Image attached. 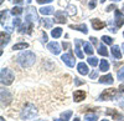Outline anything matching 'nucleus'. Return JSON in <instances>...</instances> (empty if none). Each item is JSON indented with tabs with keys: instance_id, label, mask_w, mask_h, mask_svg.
Instances as JSON below:
<instances>
[{
	"instance_id": "c9c22d12",
	"label": "nucleus",
	"mask_w": 124,
	"mask_h": 121,
	"mask_svg": "<svg viewBox=\"0 0 124 121\" xmlns=\"http://www.w3.org/2000/svg\"><path fill=\"white\" fill-rule=\"evenodd\" d=\"M6 16H8V10L5 9V10L1 11V23H4V20L6 19Z\"/></svg>"
},
{
	"instance_id": "6ab92c4d",
	"label": "nucleus",
	"mask_w": 124,
	"mask_h": 121,
	"mask_svg": "<svg viewBox=\"0 0 124 121\" xmlns=\"http://www.w3.org/2000/svg\"><path fill=\"white\" fill-rule=\"evenodd\" d=\"M99 83L101 84H113V77H112L110 74H108L106 76H102L99 79Z\"/></svg>"
},
{
	"instance_id": "4468645a",
	"label": "nucleus",
	"mask_w": 124,
	"mask_h": 121,
	"mask_svg": "<svg viewBox=\"0 0 124 121\" xmlns=\"http://www.w3.org/2000/svg\"><path fill=\"white\" fill-rule=\"evenodd\" d=\"M91 23H92V26H93V29H94V30H101V29H103V28L106 26V23L101 21L99 19H93Z\"/></svg>"
},
{
	"instance_id": "5701e85b",
	"label": "nucleus",
	"mask_w": 124,
	"mask_h": 121,
	"mask_svg": "<svg viewBox=\"0 0 124 121\" xmlns=\"http://www.w3.org/2000/svg\"><path fill=\"white\" fill-rule=\"evenodd\" d=\"M29 47V44L27 43H17L13 46V50H25Z\"/></svg>"
},
{
	"instance_id": "ddd939ff",
	"label": "nucleus",
	"mask_w": 124,
	"mask_h": 121,
	"mask_svg": "<svg viewBox=\"0 0 124 121\" xmlns=\"http://www.w3.org/2000/svg\"><path fill=\"white\" fill-rule=\"evenodd\" d=\"M73 99H75L76 102H81L82 100L86 99V93L82 91V90H77V91H75V94H73Z\"/></svg>"
},
{
	"instance_id": "aec40b11",
	"label": "nucleus",
	"mask_w": 124,
	"mask_h": 121,
	"mask_svg": "<svg viewBox=\"0 0 124 121\" xmlns=\"http://www.w3.org/2000/svg\"><path fill=\"white\" fill-rule=\"evenodd\" d=\"M0 36H1V49H4V46L10 41V36H9V34H5L4 31H1Z\"/></svg>"
},
{
	"instance_id": "864d4df0",
	"label": "nucleus",
	"mask_w": 124,
	"mask_h": 121,
	"mask_svg": "<svg viewBox=\"0 0 124 121\" xmlns=\"http://www.w3.org/2000/svg\"><path fill=\"white\" fill-rule=\"evenodd\" d=\"M0 121H4V117H1V119H0Z\"/></svg>"
},
{
	"instance_id": "72a5a7b5",
	"label": "nucleus",
	"mask_w": 124,
	"mask_h": 121,
	"mask_svg": "<svg viewBox=\"0 0 124 121\" xmlns=\"http://www.w3.org/2000/svg\"><path fill=\"white\" fill-rule=\"evenodd\" d=\"M118 80H124V66L118 71V75H117Z\"/></svg>"
},
{
	"instance_id": "603ef678",
	"label": "nucleus",
	"mask_w": 124,
	"mask_h": 121,
	"mask_svg": "<svg viewBox=\"0 0 124 121\" xmlns=\"http://www.w3.org/2000/svg\"><path fill=\"white\" fill-rule=\"evenodd\" d=\"M113 1H122V0H113Z\"/></svg>"
},
{
	"instance_id": "f257e3e1",
	"label": "nucleus",
	"mask_w": 124,
	"mask_h": 121,
	"mask_svg": "<svg viewBox=\"0 0 124 121\" xmlns=\"http://www.w3.org/2000/svg\"><path fill=\"white\" fill-rule=\"evenodd\" d=\"M17 63L23 67H30L35 64V54L32 51L25 50L17 56Z\"/></svg>"
},
{
	"instance_id": "4be33fe9",
	"label": "nucleus",
	"mask_w": 124,
	"mask_h": 121,
	"mask_svg": "<svg viewBox=\"0 0 124 121\" xmlns=\"http://www.w3.org/2000/svg\"><path fill=\"white\" fill-rule=\"evenodd\" d=\"M66 13H67L70 16H73V15H76V13H77V8H76L75 5L70 4V5L67 6V9H66Z\"/></svg>"
},
{
	"instance_id": "6e6552de",
	"label": "nucleus",
	"mask_w": 124,
	"mask_h": 121,
	"mask_svg": "<svg viewBox=\"0 0 124 121\" xmlns=\"http://www.w3.org/2000/svg\"><path fill=\"white\" fill-rule=\"evenodd\" d=\"M11 100H13V96L9 90H1V104L6 106L11 102Z\"/></svg>"
},
{
	"instance_id": "a878e982",
	"label": "nucleus",
	"mask_w": 124,
	"mask_h": 121,
	"mask_svg": "<svg viewBox=\"0 0 124 121\" xmlns=\"http://www.w3.org/2000/svg\"><path fill=\"white\" fill-rule=\"evenodd\" d=\"M51 35H52V37H55V39L60 37L62 35V29L61 28H55L52 31H51Z\"/></svg>"
},
{
	"instance_id": "0eeeda50",
	"label": "nucleus",
	"mask_w": 124,
	"mask_h": 121,
	"mask_svg": "<svg viewBox=\"0 0 124 121\" xmlns=\"http://www.w3.org/2000/svg\"><path fill=\"white\" fill-rule=\"evenodd\" d=\"M32 26H34V23L32 21L25 20V24L20 26L19 31L21 33V34H31V31H32Z\"/></svg>"
},
{
	"instance_id": "7ed1b4c3",
	"label": "nucleus",
	"mask_w": 124,
	"mask_h": 121,
	"mask_svg": "<svg viewBox=\"0 0 124 121\" xmlns=\"http://www.w3.org/2000/svg\"><path fill=\"white\" fill-rule=\"evenodd\" d=\"M14 73L10 69H1V73H0V80H1L3 85H11L14 81Z\"/></svg>"
},
{
	"instance_id": "f8f14e48",
	"label": "nucleus",
	"mask_w": 124,
	"mask_h": 121,
	"mask_svg": "<svg viewBox=\"0 0 124 121\" xmlns=\"http://www.w3.org/2000/svg\"><path fill=\"white\" fill-rule=\"evenodd\" d=\"M107 115H109V116H112L114 120H124V116L122 115V114H119L117 110H113V109H107V112H106Z\"/></svg>"
},
{
	"instance_id": "dca6fc26",
	"label": "nucleus",
	"mask_w": 124,
	"mask_h": 121,
	"mask_svg": "<svg viewBox=\"0 0 124 121\" xmlns=\"http://www.w3.org/2000/svg\"><path fill=\"white\" fill-rule=\"evenodd\" d=\"M77 70H78V73H79L81 75H88V73H89L88 66H87L85 63H79L78 66H77Z\"/></svg>"
},
{
	"instance_id": "2f4dec72",
	"label": "nucleus",
	"mask_w": 124,
	"mask_h": 121,
	"mask_svg": "<svg viewBox=\"0 0 124 121\" xmlns=\"http://www.w3.org/2000/svg\"><path fill=\"white\" fill-rule=\"evenodd\" d=\"M102 41L104 43V44H108V45H110V44L113 43V39H112L110 36H106V35H103V36H102Z\"/></svg>"
},
{
	"instance_id": "473e14b6",
	"label": "nucleus",
	"mask_w": 124,
	"mask_h": 121,
	"mask_svg": "<svg viewBox=\"0 0 124 121\" xmlns=\"http://www.w3.org/2000/svg\"><path fill=\"white\" fill-rule=\"evenodd\" d=\"M85 120L86 121H97V116L93 114V115H86L85 116Z\"/></svg>"
},
{
	"instance_id": "f704fd0d",
	"label": "nucleus",
	"mask_w": 124,
	"mask_h": 121,
	"mask_svg": "<svg viewBox=\"0 0 124 121\" xmlns=\"http://www.w3.org/2000/svg\"><path fill=\"white\" fill-rule=\"evenodd\" d=\"M88 6H89V9H94L97 6V0H89V1H88Z\"/></svg>"
},
{
	"instance_id": "6e6d98bb",
	"label": "nucleus",
	"mask_w": 124,
	"mask_h": 121,
	"mask_svg": "<svg viewBox=\"0 0 124 121\" xmlns=\"http://www.w3.org/2000/svg\"><path fill=\"white\" fill-rule=\"evenodd\" d=\"M102 121H109V120H102Z\"/></svg>"
},
{
	"instance_id": "ea45409f",
	"label": "nucleus",
	"mask_w": 124,
	"mask_h": 121,
	"mask_svg": "<svg viewBox=\"0 0 124 121\" xmlns=\"http://www.w3.org/2000/svg\"><path fill=\"white\" fill-rule=\"evenodd\" d=\"M118 90H119V91L124 95V84H120V86H119V89H118Z\"/></svg>"
},
{
	"instance_id": "412c9836",
	"label": "nucleus",
	"mask_w": 124,
	"mask_h": 121,
	"mask_svg": "<svg viewBox=\"0 0 124 121\" xmlns=\"http://www.w3.org/2000/svg\"><path fill=\"white\" fill-rule=\"evenodd\" d=\"M112 55L114 56L116 59H120V57H122V53H120V49H119V46L114 45V46L112 47Z\"/></svg>"
},
{
	"instance_id": "7c9ffc66",
	"label": "nucleus",
	"mask_w": 124,
	"mask_h": 121,
	"mask_svg": "<svg viewBox=\"0 0 124 121\" xmlns=\"http://www.w3.org/2000/svg\"><path fill=\"white\" fill-rule=\"evenodd\" d=\"M71 116H72V111H66V112H62L61 114V119L63 120V121H68Z\"/></svg>"
},
{
	"instance_id": "2eb2a0df",
	"label": "nucleus",
	"mask_w": 124,
	"mask_h": 121,
	"mask_svg": "<svg viewBox=\"0 0 124 121\" xmlns=\"http://www.w3.org/2000/svg\"><path fill=\"white\" fill-rule=\"evenodd\" d=\"M75 44H76V47H75V51H76V55L79 57V59H83V53H82V50H81V44H82V41L79 39H76V41H75Z\"/></svg>"
},
{
	"instance_id": "4c0bfd02",
	"label": "nucleus",
	"mask_w": 124,
	"mask_h": 121,
	"mask_svg": "<svg viewBox=\"0 0 124 121\" xmlns=\"http://www.w3.org/2000/svg\"><path fill=\"white\" fill-rule=\"evenodd\" d=\"M39 4H47V3H51L52 0H36Z\"/></svg>"
},
{
	"instance_id": "3c124183",
	"label": "nucleus",
	"mask_w": 124,
	"mask_h": 121,
	"mask_svg": "<svg viewBox=\"0 0 124 121\" xmlns=\"http://www.w3.org/2000/svg\"><path fill=\"white\" fill-rule=\"evenodd\" d=\"M26 1H27V3H31V1H32V0H26Z\"/></svg>"
},
{
	"instance_id": "a211bd4d",
	"label": "nucleus",
	"mask_w": 124,
	"mask_h": 121,
	"mask_svg": "<svg viewBox=\"0 0 124 121\" xmlns=\"http://www.w3.org/2000/svg\"><path fill=\"white\" fill-rule=\"evenodd\" d=\"M39 11L42 15H50V14H54V8L52 6H44V8H41Z\"/></svg>"
},
{
	"instance_id": "b1692460",
	"label": "nucleus",
	"mask_w": 124,
	"mask_h": 121,
	"mask_svg": "<svg viewBox=\"0 0 124 121\" xmlns=\"http://www.w3.org/2000/svg\"><path fill=\"white\" fill-rule=\"evenodd\" d=\"M99 70H101V71H108V70H109V64H108L107 60H101Z\"/></svg>"
},
{
	"instance_id": "37998d69",
	"label": "nucleus",
	"mask_w": 124,
	"mask_h": 121,
	"mask_svg": "<svg viewBox=\"0 0 124 121\" xmlns=\"http://www.w3.org/2000/svg\"><path fill=\"white\" fill-rule=\"evenodd\" d=\"M62 46H63L65 49H68V47H70V44H68V43H65V41H63V44H62Z\"/></svg>"
},
{
	"instance_id": "f03ea898",
	"label": "nucleus",
	"mask_w": 124,
	"mask_h": 121,
	"mask_svg": "<svg viewBox=\"0 0 124 121\" xmlns=\"http://www.w3.org/2000/svg\"><path fill=\"white\" fill-rule=\"evenodd\" d=\"M37 115V110L35 107V105L32 104H26L24 106V109L21 110V112H20V117L23 120H29V119H32Z\"/></svg>"
},
{
	"instance_id": "bb28decb",
	"label": "nucleus",
	"mask_w": 124,
	"mask_h": 121,
	"mask_svg": "<svg viewBox=\"0 0 124 121\" xmlns=\"http://www.w3.org/2000/svg\"><path fill=\"white\" fill-rule=\"evenodd\" d=\"M98 54L102 55V56H108V50L104 45H99L98 47Z\"/></svg>"
},
{
	"instance_id": "de8ad7c7",
	"label": "nucleus",
	"mask_w": 124,
	"mask_h": 121,
	"mask_svg": "<svg viewBox=\"0 0 124 121\" xmlns=\"http://www.w3.org/2000/svg\"><path fill=\"white\" fill-rule=\"evenodd\" d=\"M54 121H63V120H62V119H61V120H60V119H55Z\"/></svg>"
},
{
	"instance_id": "a19ab883",
	"label": "nucleus",
	"mask_w": 124,
	"mask_h": 121,
	"mask_svg": "<svg viewBox=\"0 0 124 121\" xmlns=\"http://www.w3.org/2000/svg\"><path fill=\"white\" fill-rule=\"evenodd\" d=\"M42 41H44V43L47 41V35H46V33H42Z\"/></svg>"
},
{
	"instance_id": "9d476101",
	"label": "nucleus",
	"mask_w": 124,
	"mask_h": 121,
	"mask_svg": "<svg viewBox=\"0 0 124 121\" xmlns=\"http://www.w3.org/2000/svg\"><path fill=\"white\" fill-rule=\"evenodd\" d=\"M47 49L50 50L52 54H55V55H58L60 53H61V49H60V45H58V43H56V41H52V43H48L47 44Z\"/></svg>"
},
{
	"instance_id": "4d7b16f0",
	"label": "nucleus",
	"mask_w": 124,
	"mask_h": 121,
	"mask_svg": "<svg viewBox=\"0 0 124 121\" xmlns=\"http://www.w3.org/2000/svg\"><path fill=\"white\" fill-rule=\"evenodd\" d=\"M123 36H124V34H123Z\"/></svg>"
},
{
	"instance_id": "f3484780",
	"label": "nucleus",
	"mask_w": 124,
	"mask_h": 121,
	"mask_svg": "<svg viewBox=\"0 0 124 121\" xmlns=\"http://www.w3.org/2000/svg\"><path fill=\"white\" fill-rule=\"evenodd\" d=\"M71 29H75V30H78V31L83 33V34H87L88 33V29H87V25L86 24H79V25H70Z\"/></svg>"
},
{
	"instance_id": "09e8293b",
	"label": "nucleus",
	"mask_w": 124,
	"mask_h": 121,
	"mask_svg": "<svg viewBox=\"0 0 124 121\" xmlns=\"http://www.w3.org/2000/svg\"><path fill=\"white\" fill-rule=\"evenodd\" d=\"M122 49H123V51H124V43H123V45H122Z\"/></svg>"
},
{
	"instance_id": "58836bf2",
	"label": "nucleus",
	"mask_w": 124,
	"mask_h": 121,
	"mask_svg": "<svg viewBox=\"0 0 124 121\" xmlns=\"http://www.w3.org/2000/svg\"><path fill=\"white\" fill-rule=\"evenodd\" d=\"M97 76H98V73H97V71H93V73L89 74V77H91V79H96Z\"/></svg>"
},
{
	"instance_id": "79ce46f5",
	"label": "nucleus",
	"mask_w": 124,
	"mask_h": 121,
	"mask_svg": "<svg viewBox=\"0 0 124 121\" xmlns=\"http://www.w3.org/2000/svg\"><path fill=\"white\" fill-rule=\"evenodd\" d=\"M113 9H116V8H114V5H109V6L107 8V11H112Z\"/></svg>"
},
{
	"instance_id": "393cba45",
	"label": "nucleus",
	"mask_w": 124,
	"mask_h": 121,
	"mask_svg": "<svg viewBox=\"0 0 124 121\" xmlns=\"http://www.w3.org/2000/svg\"><path fill=\"white\" fill-rule=\"evenodd\" d=\"M83 49H85V53L86 54H88V55H92L93 54V47H92V45L89 44V43H83Z\"/></svg>"
},
{
	"instance_id": "c85d7f7f",
	"label": "nucleus",
	"mask_w": 124,
	"mask_h": 121,
	"mask_svg": "<svg viewBox=\"0 0 124 121\" xmlns=\"http://www.w3.org/2000/svg\"><path fill=\"white\" fill-rule=\"evenodd\" d=\"M87 61H88V64H89L91 66H93V67H96V66L98 65V59H97V57L91 56V57L87 59Z\"/></svg>"
},
{
	"instance_id": "5fc2aeb1",
	"label": "nucleus",
	"mask_w": 124,
	"mask_h": 121,
	"mask_svg": "<svg viewBox=\"0 0 124 121\" xmlns=\"http://www.w3.org/2000/svg\"><path fill=\"white\" fill-rule=\"evenodd\" d=\"M101 1H102V3H104V1H106V0H101Z\"/></svg>"
},
{
	"instance_id": "39448f33",
	"label": "nucleus",
	"mask_w": 124,
	"mask_h": 121,
	"mask_svg": "<svg viewBox=\"0 0 124 121\" xmlns=\"http://www.w3.org/2000/svg\"><path fill=\"white\" fill-rule=\"evenodd\" d=\"M118 94V90L117 89H107L104 90L98 97V100H113Z\"/></svg>"
},
{
	"instance_id": "cd10ccee",
	"label": "nucleus",
	"mask_w": 124,
	"mask_h": 121,
	"mask_svg": "<svg viewBox=\"0 0 124 121\" xmlns=\"http://www.w3.org/2000/svg\"><path fill=\"white\" fill-rule=\"evenodd\" d=\"M54 21H55V20H52V19H48V18H45L42 23H44V26H45V28L50 29V28H52V24H54Z\"/></svg>"
},
{
	"instance_id": "a18cd8bd",
	"label": "nucleus",
	"mask_w": 124,
	"mask_h": 121,
	"mask_svg": "<svg viewBox=\"0 0 124 121\" xmlns=\"http://www.w3.org/2000/svg\"><path fill=\"white\" fill-rule=\"evenodd\" d=\"M89 40H91V41H92V43H94V44L97 43V39H96V37H93V36H92V37H91Z\"/></svg>"
},
{
	"instance_id": "49530a36",
	"label": "nucleus",
	"mask_w": 124,
	"mask_h": 121,
	"mask_svg": "<svg viewBox=\"0 0 124 121\" xmlns=\"http://www.w3.org/2000/svg\"><path fill=\"white\" fill-rule=\"evenodd\" d=\"M15 3H16V4H21L23 0H15Z\"/></svg>"
},
{
	"instance_id": "c756f323",
	"label": "nucleus",
	"mask_w": 124,
	"mask_h": 121,
	"mask_svg": "<svg viewBox=\"0 0 124 121\" xmlns=\"http://www.w3.org/2000/svg\"><path fill=\"white\" fill-rule=\"evenodd\" d=\"M21 13H23V8L21 6H14L11 9V14L13 15H20Z\"/></svg>"
},
{
	"instance_id": "e433bc0d",
	"label": "nucleus",
	"mask_w": 124,
	"mask_h": 121,
	"mask_svg": "<svg viewBox=\"0 0 124 121\" xmlns=\"http://www.w3.org/2000/svg\"><path fill=\"white\" fill-rule=\"evenodd\" d=\"M20 24H21V19H19V18L14 19V21H13V25L14 26H19Z\"/></svg>"
},
{
	"instance_id": "9b49d317",
	"label": "nucleus",
	"mask_w": 124,
	"mask_h": 121,
	"mask_svg": "<svg viewBox=\"0 0 124 121\" xmlns=\"http://www.w3.org/2000/svg\"><path fill=\"white\" fill-rule=\"evenodd\" d=\"M124 24V15L122 14L120 10L116 9V25L117 28H120Z\"/></svg>"
},
{
	"instance_id": "20e7f679",
	"label": "nucleus",
	"mask_w": 124,
	"mask_h": 121,
	"mask_svg": "<svg viewBox=\"0 0 124 121\" xmlns=\"http://www.w3.org/2000/svg\"><path fill=\"white\" fill-rule=\"evenodd\" d=\"M25 19L29 20V21H32L34 24H39V16H37V13H36V9L32 8V6H29L26 9Z\"/></svg>"
},
{
	"instance_id": "8fccbe9b",
	"label": "nucleus",
	"mask_w": 124,
	"mask_h": 121,
	"mask_svg": "<svg viewBox=\"0 0 124 121\" xmlns=\"http://www.w3.org/2000/svg\"><path fill=\"white\" fill-rule=\"evenodd\" d=\"M75 121H79V119H78V117H76V119H75Z\"/></svg>"
},
{
	"instance_id": "423d86ee",
	"label": "nucleus",
	"mask_w": 124,
	"mask_h": 121,
	"mask_svg": "<svg viewBox=\"0 0 124 121\" xmlns=\"http://www.w3.org/2000/svg\"><path fill=\"white\" fill-rule=\"evenodd\" d=\"M61 60H62V61H63L67 66H70V67H73L75 64H76V60H75L73 55H72V53H70V54H63V55L61 56Z\"/></svg>"
},
{
	"instance_id": "1a4fd4ad",
	"label": "nucleus",
	"mask_w": 124,
	"mask_h": 121,
	"mask_svg": "<svg viewBox=\"0 0 124 121\" xmlns=\"http://www.w3.org/2000/svg\"><path fill=\"white\" fill-rule=\"evenodd\" d=\"M66 11H62V10H58V11L55 13V21L60 23V24H65L66 23Z\"/></svg>"
},
{
	"instance_id": "c03bdc74",
	"label": "nucleus",
	"mask_w": 124,
	"mask_h": 121,
	"mask_svg": "<svg viewBox=\"0 0 124 121\" xmlns=\"http://www.w3.org/2000/svg\"><path fill=\"white\" fill-rule=\"evenodd\" d=\"M75 83H76V85H81L82 84V81H79V79H75Z\"/></svg>"
}]
</instances>
